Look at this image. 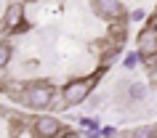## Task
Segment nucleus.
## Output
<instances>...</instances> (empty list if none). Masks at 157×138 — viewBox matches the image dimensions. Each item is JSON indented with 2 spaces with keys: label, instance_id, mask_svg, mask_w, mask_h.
I'll return each mask as SVG.
<instances>
[{
  "label": "nucleus",
  "instance_id": "6",
  "mask_svg": "<svg viewBox=\"0 0 157 138\" xmlns=\"http://www.w3.org/2000/svg\"><path fill=\"white\" fill-rule=\"evenodd\" d=\"M21 16H24L21 3H11L8 8H6V13H3V24H6V29H16V27L21 24Z\"/></svg>",
  "mask_w": 157,
  "mask_h": 138
},
{
  "label": "nucleus",
  "instance_id": "11",
  "mask_svg": "<svg viewBox=\"0 0 157 138\" xmlns=\"http://www.w3.org/2000/svg\"><path fill=\"white\" fill-rule=\"evenodd\" d=\"M99 136H115V128H104V130H99Z\"/></svg>",
  "mask_w": 157,
  "mask_h": 138
},
{
  "label": "nucleus",
  "instance_id": "7",
  "mask_svg": "<svg viewBox=\"0 0 157 138\" xmlns=\"http://www.w3.org/2000/svg\"><path fill=\"white\" fill-rule=\"evenodd\" d=\"M8 61H11V45L3 40V43H0V69L8 64Z\"/></svg>",
  "mask_w": 157,
  "mask_h": 138
},
{
  "label": "nucleus",
  "instance_id": "3",
  "mask_svg": "<svg viewBox=\"0 0 157 138\" xmlns=\"http://www.w3.org/2000/svg\"><path fill=\"white\" fill-rule=\"evenodd\" d=\"M88 93H91V80H75L64 88L61 96H64L67 104H80V101L88 98Z\"/></svg>",
  "mask_w": 157,
  "mask_h": 138
},
{
  "label": "nucleus",
  "instance_id": "4",
  "mask_svg": "<svg viewBox=\"0 0 157 138\" xmlns=\"http://www.w3.org/2000/svg\"><path fill=\"white\" fill-rule=\"evenodd\" d=\"M35 136L40 138H53V136H61V125H59V120H53V117H37L35 120Z\"/></svg>",
  "mask_w": 157,
  "mask_h": 138
},
{
  "label": "nucleus",
  "instance_id": "8",
  "mask_svg": "<svg viewBox=\"0 0 157 138\" xmlns=\"http://www.w3.org/2000/svg\"><path fill=\"white\" fill-rule=\"evenodd\" d=\"M141 58V53H131V56L125 58V66H128V69H133V66H136V61H139Z\"/></svg>",
  "mask_w": 157,
  "mask_h": 138
},
{
  "label": "nucleus",
  "instance_id": "1",
  "mask_svg": "<svg viewBox=\"0 0 157 138\" xmlns=\"http://www.w3.org/2000/svg\"><path fill=\"white\" fill-rule=\"evenodd\" d=\"M21 101L27 106H32V109H45L53 101V88H48V85H32L29 90H24Z\"/></svg>",
  "mask_w": 157,
  "mask_h": 138
},
{
  "label": "nucleus",
  "instance_id": "12",
  "mask_svg": "<svg viewBox=\"0 0 157 138\" xmlns=\"http://www.w3.org/2000/svg\"><path fill=\"white\" fill-rule=\"evenodd\" d=\"M155 136H157V128H155Z\"/></svg>",
  "mask_w": 157,
  "mask_h": 138
},
{
  "label": "nucleus",
  "instance_id": "10",
  "mask_svg": "<svg viewBox=\"0 0 157 138\" xmlns=\"http://www.w3.org/2000/svg\"><path fill=\"white\" fill-rule=\"evenodd\" d=\"M141 19H144V11H133L131 13V21H141Z\"/></svg>",
  "mask_w": 157,
  "mask_h": 138
},
{
  "label": "nucleus",
  "instance_id": "9",
  "mask_svg": "<svg viewBox=\"0 0 157 138\" xmlns=\"http://www.w3.org/2000/svg\"><path fill=\"white\" fill-rule=\"evenodd\" d=\"M144 93H147V90L141 88V85H133V90H131V98H144Z\"/></svg>",
  "mask_w": 157,
  "mask_h": 138
},
{
  "label": "nucleus",
  "instance_id": "5",
  "mask_svg": "<svg viewBox=\"0 0 157 138\" xmlns=\"http://www.w3.org/2000/svg\"><path fill=\"white\" fill-rule=\"evenodd\" d=\"M93 8L104 19H123V3L120 0H93Z\"/></svg>",
  "mask_w": 157,
  "mask_h": 138
},
{
  "label": "nucleus",
  "instance_id": "2",
  "mask_svg": "<svg viewBox=\"0 0 157 138\" xmlns=\"http://www.w3.org/2000/svg\"><path fill=\"white\" fill-rule=\"evenodd\" d=\"M136 45H139L141 58H152L157 56V27H144L136 37Z\"/></svg>",
  "mask_w": 157,
  "mask_h": 138
}]
</instances>
